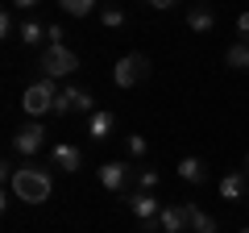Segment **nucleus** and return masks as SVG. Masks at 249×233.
<instances>
[{
    "label": "nucleus",
    "instance_id": "nucleus-1",
    "mask_svg": "<svg viewBox=\"0 0 249 233\" xmlns=\"http://www.w3.org/2000/svg\"><path fill=\"white\" fill-rule=\"evenodd\" d=\"M9 192L17 200H25V204H46L54 192V175L46 167H34V162H25V167H17V175H13Z\"/></svg>",
    "mask_w": 249,
    "mask_h": 233
},
{
    "label": "nucleus",
    "instance_id": "nucleus-28",
    "mask_svg": "<svg viewBox=\"0 0 249 233\" xmlns=\"http://www.w3.org/2000/svg\"><path fill=\"white\" fill-rule=\"evenodd\" d=\"M241 233H249V225H245V229H241Z\"/></svg>",
    "mask_w": 249,
    "mask_h": 233
},
{
    "label": "nucleus",
    "instance_id": "nucleus-27",
    "mask_svg": "<svg viewBox=\"0 0 249 233\" xmlns=\"http://www.w3.org/2000/svg\"><path fill=\"white\" fill-rule=\"evenodd\" d=\"M245 175H249V154H245Z\"/></svg>",
    "mask_w": 249,
    "mask_h": 233
},
{
    "label": "nucleus",
    "instance_id": "nucleus-24",
    "mask_svg": "<svg viewBox=\"0 0 249 233\" xmlns=\"http://www.w3.org/2000/svg\"><path fill=\"white\" fill-rule=\"evenodd\" d=\"M0 34H13V13H9V9L0 13Z\"/></svg>",
    "mask_w": 249,
    "mask_h": 233
},
{
    "label": "nucleus",
    "instance_id": "nucleus-5",
    "mask_svg": "<svg viewBox=\"0 0 249 233\" xmlns=\"http://www.w3.org/2000/svg\"><path fill=\"white\" fill-rule=\"evenodd\" d=\"M54 113H58V116H67V113H96V100H91V92L88 88H75V83H71V88H62L58 92V100H54Z\"/></svg>",
    "mask_w": 249,
    "mask_h": 233
},
{
    "label": "nucleus",
    "instance_id": "nucleus-22",
    "mask_svg": "<svg viewBox=\"0 0 249 233\" xmlns=\"http://www.w3.org/2000/svg\"><path fill=\"white\" fill-rule=\"evenodd\" d=\"M237 34H241V42L249 46V9H245V13L237 17Z\"/></svg>",
    "mask_w": 249,
    "mask_h": 233
},
{
    "label": "nucleus",
    "instance_id": "nucleus-25",
    "mask_svg": "<svg viewBox=\"0 0 249 233\" xmlns=\"http://www.w3.org/2000/svg\"><path fill=\"white\" fill-rule=\"evenodd\" d=\"M42 0H13V9H21V13H29V9H37Z\"/></svg>",
    "mask_w": 249,
    "mask_h": 233
},
{
    "label": "nucleus",
    "instance_id": "nucleus-6",
    "mask_svg": "<svg viewBox=\"0 0 249 233\" xmlns=\"http://www.w3.org/2000/svg\"><path fill=\"white\" fill-rule=\"evenodd\" d=\"M46 146V129L37 125V121H29V125H21L17 134H13V150L17 154H25V158H34L37 150Z\"/></svg>",
    "mask_w": 249,
    "mask_h": 233
},
{
    "label": "nucleus",
    "instance_id": "nucleus-21",
    "mask_svg": "<svg viewBox=\"0 0 249 233\" xmlns=\"http://www.w3.org/2000/svg\"><path fill=\"white\" fill-rule=\"evenodd\" d=\"M137 183H142V192H154L158 188V171H137Z\"/></svg>",
    "mask_w": 249,
    "mask_h": 233
},
{
    "label": "nucleus",
    "instance_id": "nucleus-8",
    "mask_svg": "<svg viewBox=\"0 0 249 233\" xmlns=\"http://www.w3.org/2000/svg\"><path fill=\"white\" fill-rule=\"evenodd\" d=\"M112 129H116V113H112V108H96V113L88 116V134H91V142H104V137H112Z\"/></svg>",
    "mask_w": 249,
    "mask_h": 233
},
{
    "label": "nucleus",
    "instance_id": "nucleus-11",
    "mask_svg": "<svg viewBox=\"0 0 249 233\" xmlns=\"http://www.w3.org/2000/svg\"><path fill=\"white\" fill-rule=\"evenodd\" d=\"M187 29L191 34H212L216 29V13H212V4H191V13H187Z\"/></svg>",
    "mask_w": 249,
    "mask_h": 233
},
{
    "label": "nucleus",
    "instance_id": "nucleus-10",
    "mask_svg": "<svg viewBox=\"0 0 249 233\" xmlns=\"http://www.w3.org/2000/svg\"><path fill=\"white\" fill-rule=\"evenodd\" d=\"M158 221H162V233H187V229H191V216H187V204H166Z\"/></svg>",
    "mask_w": 249,
    "mask_h": 233
},
{
    "label": "nucleus",
    "instance_id": "nucleus-9",
    "mask_svg": "<svg viewBox=\"0 0 249 233\" xmlns=\"http://www.w3.org/2000/svg\"><path fill=\"white\" fill-rule=\"evenodd\" d=\"M129 208H133L137 221H158V216H162L158 196H154V192H133V196H129Z\"/></svg>",
    "mask_w": 249,
    "mask_h": 233
},
{
    "label": "nucleus",
    "instance_id": "nucleus-2",
    "mask_svg": "<svg viewBox=\"0 0 249 233\" xmlns=\"http://www.w3.org/2000/svg\"><path fill=\"white\" fill-rule=\"evenodd\" d=\"M54 100H58V88H54V79H46V75H37V79L25 83V92H21V108H25V116L54 113Z\"/></svg>",
    "mask_w": 249,
    "mask_h": 233
},
{
    "label": "nucleus",
    "instance_id": "nucleus-12",
    "mask_svg": "<svg viewBox=\"0 0 249 233\" xmlns=\"http://www.w3.org/2000/svg\"><path fill=\"white\" fill-rule=\"evenodd\" d=\"M50 158H54V167H58V171H79L83 167V150H79V146H71V142H58L50 150Z\"/></svg>",
    "mask_w": 249,
    "mask_h": 233
},
{
    "label": "nucleus",
    "instance_id": "nucleus-3",
    "mask_svg": "<svg viewBox=\"0 0 249 233\" xmlns=\"http://www.w3.org/2000/svg\"><path fill=\"white\" fill-rule=\"evenodd\" d=\"M37 71H42L46 79L75 75V71H79V54H75L71 46H46V50L37 54Z\"/></svg>",
    "mask_w": 249,
    "mask_h": 233
},
{
    "label": "nucleus",
    "instance_id": "nucleus-18",
    "mask_svg": "<svg viewBox=\"0 0 249 233\" xmlns=\"http://www.w3.org/2000/svg\"><path fill=\"white\" fill-rule=\"evenodd\" d=\"M17 34H21V42H25V46H37L46 38V25H37V21H21Z\"/></svg>",
    "mask_w": 249,
    "mask_h": 233
},
{
    "label": "nucleus",
    "instance_id": "nucleus-17",
    "mask_svg": "<svg viewBox=\"0 0 249 233\" xmlns=\"http://www.w3.org/2000/svg\"><path fill=\"white\" fill-rule=\"evenodd\" d=\"M96 4H100V0H58V9L67 13V17H91Z\"/></svg>",
    "mask_w": 249,
    "mask_h": 233
},
{
    "label": "nucleus",
    "instance_id": "nucleus-13",
    "mask_svg": "<svg viewBox=\"0 0 249 233\" xmlns=\"http://www.w3.org/2000/svg\"><path fill=\"white\" fill-rule=\"evenodd\" d=\"M245 188H249L245 171H229V175L220 179V200H245Z\"/></svg>",
    "mask_w": 249,
    "mask_h": 233
},
{
    "label": "nucleus",
    "instance_id": "nucleus-7",
    "mask_svg": "<svg viewBox=\"0 0 249 233\" xmlns=\"http://www.w3.org/2000/svg\"><path fill=\"white\" fill-rule=\"evenodd\" d=\"M129 175H133V171L124 167V162H104V167H100V188L104 192H124Z\"/></svg>",
    "mask_w": 249,
    "mask_h": 233
},
{
    "label": "nucleus",
    "instance_id": "nucleus-15",
    "mask_svg": "<svg viewBox=\"0 0 249 233\" xmlns=\"http://www.w3.org/2000/svg\"><path fill=\"white\" fill-rule=\"evenodd\" d=\"M178 179H183V183H204L208 179V167L199 158H183V162H178Z\"/></svg>",
    "mask_w": 249,
    "mask_h": 233
},
{
    "label": "nucleus",
    "instance_id": "nucleus-26",
    "mask_svg": "<svg viewBox=\"0 0 249 233\" xmlns=\"http://www.w3.org/2000/svg\"><path fill=\"white\" fill-rule=\"evenodd\" d=\"M178 0H150V9H158V13H166V9H175Z\"/></svg>",
    "mask_w": 249,
    "mask_h": 233
},
{
    "label": "nucleus",
    "instance_id": "nucleus-14",
    "mask_svg": "<svg viewBox=\"0 0 249 233\" xmlns=\"http://www.w3.org/2000/svg\"><path fill=\"white\" fill-rule=\"evenodd\" d=\"M187 216H191V233H220V225H216L199 204H187Z\"/></svg>",
    "mask_w": 249,
    "mask_h": 233
},
{
    "label": "nucleus",
    "instance_id": "nucleus-23",
    "mask_svg": "<svg viewBox=\"0 0 249 233\" xmlns=\"http://www.w3.org/2000/svg\"><path fill=\"white\" fill-rule=\"evenodd\" d=\"M62 34H67L62 25H46V38H50V46H62Z\"/></svg>",
    "mask_w": 249,
    "mask_h": 233
},
{
    "label": "nucleus",
    "instance_id": "nucleus-20",
    "mask_svg": "<svg viewBox=\"0 0 249 233\" xmlns=\"http://www.w3.org/2000/svg\"><path fill=\"white\" fill-rule=\"evenodd\" d=\"M124 146H129V154H133V158H145V150H150L142 134H129V137H124Z\"/></svg>",
    "mask_w": 249,
    "mask_h": 233
},
{
    "label": "nucleus",
    "instance_id": "nucleus-19",
    "mask_svg": "<svg viewBox=\"0 0 249 233\" xmlns=\"http://www.w3.org/2000/svg\"><path fill=\"white\" fill-rule=\"evenodd\" d=\"M100 21H104L108 29H121L129 17H124V9H121V4H104V9H100Z\"/></svg>",
    "mask_w": 249,
    "mask_h": 233
},
{
    "label": "nucleus",
    "instance_id": "nucleus-4",
    "mask_svg": "<svg viewBox=\"0 0 249 233\" xmlns=\"http://www.w3.org/2000/svg\"><path fill=\"white\" fill-rule=\"evenodd\" d=\"M150 58H145L142 50H133V54H124L121 63H116V71H112V83L116 88H137V83H145L150 79Z\"/></svg>",
    "mask_w": 249,
    "mask_h": 233
},
{
    "label": "nucleus",
    "instance_id": "nucleus-16",
    "mask_svg": "<svg viewBox=\"0 0 249 233\" xmlns=\"http://www.w3.org/2000/svg\"><path fill=\"white\" fill-rule=\"evenodd\" d=\"M224 63H229L232 71H249V46L241 42V38L229 46V50H224Z\"/></svg>",
    "mask_w": 249,
    "mask_h": 233
}]
</instances>
